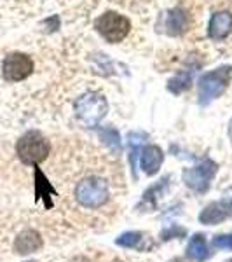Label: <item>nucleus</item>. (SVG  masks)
Here are the masks:
<instances>
[{"mask_svg":"<svg viewBox=\"0 0 232 262\" xmlns=\"http://www.w3.org/2000/svg\"><path fill=\"white\" fill-rule=\"evenodd\" d=\"M33 72V61L28 54L11 53L2 63V75L9 82H19Z\"/></svg>","mask_w":232,"mask_h":262,"instance_id":"423d86ee","label":"nucleus"},{"mask_svg":"<svg viewBox=\"0 0 232 262\" xmlns=\"http://www.w3.org/2000/svg\"><path fill=\"white\" fill-rule=\"evenodd\" d=\"M191 82H192V72L183 70V72H180L175 79H171L168 88H170L171 93H182L191 86Z\"/></svg>","mask_w":232,"mask_h":262,"instance_id":"4468645a","label":"nucleus"},{"mask_svg":"<svg viewBox=\"0 0 232 262\" xmlns=\"http://www.w3.org/2000/svg\"><path fill=\"white\" fill-rule=\"evenodd\" d=\"M51 152L49 142L39 133V131H28L16 143V154L23 164L37 166L44 161Z\"/></svg>","mask_w":232,"mask_h":262,"instance_id":"f03ea898","label":"nucleus"},{"mask_svg":"<svg viewBox=\"0 0 232 262\" xmlns=\"http://www.w3.org/2000/svg\"><path fill=\"white\" fill-rule=\"evenodd\" d=\"M187 255L196 262H204L206 259H208L210 257L208 243H206L204 236L202 234L194 236V238L191 239V243H189V247H187Z\"/></svg>","mask_w":232,"mask_h":262,"instance_id":"ddd939ff","label":"nucleus"},{"mask_svg":"<svg viewBox=\"0 0 232 262\" xmlns=\"http://www.w3.org/2000/svg\"><path fill=\"white\" fill-rule=\"evenodd\" d=\"M100 135H101V138H105V142H107L113 150L119 149V145H121V138H119V135H117V131H115V129L100 131Z\"/></svg>","mask_w":232,"mask_h":262,"instance_id":"dca6fc26","label":"nucleus"},{"mask_svg":"<svg viewBox=\"0 0 232 262\" xmlns=\"http://www.w3.org/2000/svg\"><path fill=\"white\" fill-rule=\"evenodd\" d=\"M143 236L140 232H124L122 236H119L117 239V245L119 247H124V248H138L142 243Z\"/></svg>","mask_w":232,"mask_h":262,"instance_id":"2eb2a0df","label":"nucleus"},{"mask_svg":"<svg viewBox=\"0 0 232 262\" xmlns=\"http://www.w3.org/2000/svg\"><path fill=\"white\" fill-rule=\"evenodd\" d=\"M225 262H232V259H230V260H225Z\"/></svg>","mask_w":232,"mask_h":262,"instance_id":"6ab92c4d","label":"nucleus"},{"mask_svg":"<svg viewBox=\"0 0 232 262\" xmlns=\"http://www.w3.org/2000/svg\"><path fill=\"white\" fill-rule=\"evenodd\" d=\"M75 111L77 116L84 124L87 126H96L98 122L103 119L105 114L108 111L107 100L100 93H86L75 103Z\"/></svg>","mask_w":232,"mask_h":262,"instance_id":"20e7f679","label":"nucleus"},{"mask_svg":"<svg viewBox=\"0 0 232 262\" xmlns=\"http://www.w3.org/2000/svg\"><path fill=\"white\" fill-rule=\"evenodd\" d=\"M232 30V14L227 11L223 12H217L213 14L212 21H210V27H208V33L210 37L215 40H222L225 39L227 35Z\"/></svg>","mask_w":232,"mask_h":262,"instance_id":"9d476101","label":"nucleus"},{"mask_svg":"<svg viewBox=\"0 0 232 262\" xmlns=\"http://www.w3.org/2000/svg\"><path fill=\"white\" fill-rule=\"evenodd\" d=\"M232 213V205L229 201H217L208 205L199 215V221L202 224H208V226H215V224H220L225 219H229Z\"/></svg>","mask_w":232,"mask_h":262,"instance_id":"6e6552de","label":"nucleus"},{"mask_svg":"<svg viewBox=\"0 0 232 262\" xmlns=\"http://www.w3.org/2000/svg\"><path fill=\"white\" fill-rule=\"evenodd\" d=\"M189 27V16L183 9H173L166 16V32L171 35H180L187 30Z\"/></svg>","mask_w":232,"mask_h":262,"instance_id":"f8f14e48","label":"nucleus"},{"mask_svg":"<svg viewBox=\"0 0 232 262\" xmlns=\"http://www.w3.org/2000/svg\"><path fill=\"white\" fill-rule=\"evenodd\" d=\"M95 27L100 32V35L107 42H112V44H117L122 39H126V35L131 30L129 19L117 14V12H105L103 16L96 19Z\"/></svg>","mask_w":232,"mask_h":262,"instance_id":"39448f33","label":"nucleus"},{"mask_svg":"<svg viewBox=\"0 0 232 262\" xmlns=\"http://www.w3.org/2000/svg\"><path fill=\"white\" fill-rule=\"evenodd\" d=\"M42 248V238L35 229H25L14 242V250L21 255H28Z\"/></svg>","mask_w":232,"mask_h":262,"instance_id":"1a4fd4ad","label":"nucleus"},{"mask_svg":"<svg viewBox=\"0 0 232 262\" xmlns=\"http://www.w3.org/2000/svg\"><path fill=\"white\" fill-rule=\"evenodd\" d=\"M229 135H230V140H232V121H230V126H229Z\"/></svg>","mask_w":232,"mask_h":262,"instance_id":"a211bd4d","label":"nucleus"},{"mask_svg":"<svg viewBox=\"0 0 232 262\" xmlns=\"http://www.w3.org/2000/svg\"><path fill=\"white\" fill-rule=\"evenodd\" d=\"M163 159H164V154L157 145H147L145 149L142 150V159H140L142 170L149 177L155 175V173L159 171V168H161Z\"/></svg>","mask_w":232,"mask_h":262,"instance_id":"9b49d317","label":"nucleus"},{"mask_svg":"<svg viewBox=\"0 0 232 262\" xmlns=\"http://www.w3.org/2000/svg\"><path fill=\"white\" fill-rule=\"evenodd\" d=\"M232 79V67H220V69L208 72L199 79V101L210 103L213 98L220 96L227 90Z\"/></svg>","mask_w":232,"mask_h":262,"instance_id":"7ed1b4c3","label":"nucleus"},{"mask_svg":"<svg viewBox=\"0 0 232 262\" xmlns=\"http://www.w3.org/2000/svg\"><path fill=\"white\" fill-rule=\"evenodd\" d=\"M213 245L220 250H232V234H220L213 238Z\"/></svg>","mask_w":232,"mask_h":262,"instance_id":"f3484780","label":"nucleus"},{"mask_svg":"<svg viewBox=\"0 0 232 262\" xmlns=\"http://www.w3.org/2000/svg\"><path fill=\"white\" fill-rule=\"evenodd\" d=\"M108 198H110L108 182L101 177H87L79 182V185L75 187V200L82 208L98 210L107 205Z\"/></svg>","mask_w":232,"mask_h":262,"instance_id":"f257e3e1","label":"nucleus"},{"mask_svg":"<svg viewBox=\"0 0 232 262\" xmlns=\"http://www.w3.org/2000/svg\"><path fill=\"white\" fill-rule=\"evenodd\" d=\"M217 173V164L213 161H204L197 166L191 168L183 173V182L187 187H191L196 192H204L210 187V182Z\"/></svg>","mask_w":232,"mask_h":262,"instance_id":"0eeeda50","label":"nucleus"}]
</instances>
